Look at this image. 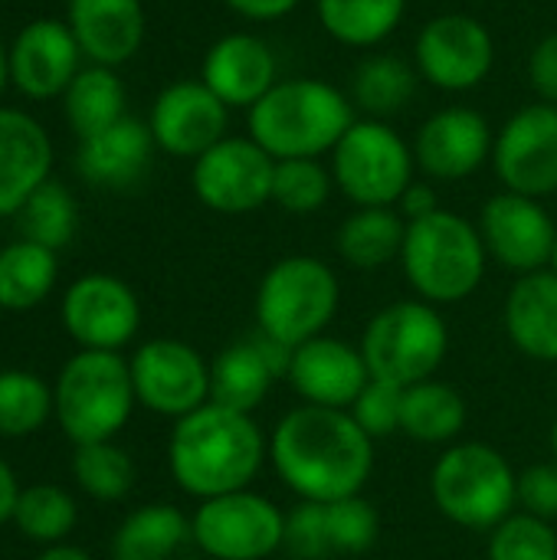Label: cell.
<instances>
[{"mask_svg":"<svg viewBox=\"0 0 557 560\" xmlns=\"http://www.w3.org/2000/svg\"><path fill=\"white\" fill-rule=\"evenodd\" d=\"M269 466L299 502L364 495L374 476V440L348 410L299 404L269 433Z\"/></svg>","mask_w":557,"mask_h":560,"instance_id":"obj_1","label":"cell"},{"mask_svg":"<svg viewBox=\"0 0 557 560\" xmlns=\"http://www.w3.org/2000/svg\"><path fill=\"white\" fill-rule=\"evenodd\" d=\"M266 463L269 436L253 413H240L210 400L200 410L174 420L167 440V469L177 489L197 502L253 489Z\"/></svg>","mask_w":557,"mask_h":560,"instance_id":"obj_2","label":"cell"},{"mask_svg":"<svg viewBox=\"0 0 557 560\" xmlns=\"http://www.w3.org/2000/svg\"><path fill=\"white\" fill-rule=\"evenodd\" d=\"M355 125L348 98L318 79L276 82L250 108V138L272 158H318L335 151L345 131Z\"/></svg>","mask_w":557,"mask_h":560,"instance_id":"obj_3","label":"cell"},{"mask_svg":"<svg viewBox=\"0 0 557 560\" xmlns=\"http://www.w3.org/2000/svg\"><path fill=\"white\" fill-rule=\"evenodd\" d=\"M486 262L489 253L479 226H473L466 217L437 210L407 223L401 266L417 299L437 308L466 302L483 285Z\"/></svg>","mask_w":557,"mask_h":560,"instance_id":"obj_4","label":"cell"},{"mask_svg":"<svg viewBox=\"0 0 557 560\" xmlns=\"http://www.w3.org/2000/svg\"><path fill=\"white\" fill-rule=\"evenodd\" d=\"M135 407L131 368L118 351H76L56 374L53 417L76 446L115 440Z\"/></svg>","mask_w":557,"mask_h":560,"instance_id":"obj_5","label":"cell"},{"mask_svg":"<svg viewBox=\"0 0 557 560\" xmlns=\"http://www.w3.org/2000/svg\"><path fill=\"white\" fill-rule=\"evenodd\" d=\"M430 499L446 522L489 535L519 512V472L492 443H453L430 469Z\"/></svg>","mask_w":557,"mask_h":560,"instance_id":"obj_6","label":"cell"},{"mask_svg":"<svg viewBox=\"0 0 557 560\" xmlns=\"http://www.w3.org/2000/svg\"><path fill=\"white\" fill-rule=\"evenodd\" d=\"M341 305L335 269L315 256H286L266 269L256 289V331L299 348L328 331Z\"/></svg>","mask_w":557,"mask_h":560,"instance_id":"obj_7","label":"cell"},{"mask_svg":"<svg viewBox=\"0 0 557 560\" xmlns=\"http://www.w3.org/2000/svg\"><path fill=\"white\" fill-rule=\"evenodd\" d=\"M371 377L414 387L437 377L450 354V325L443 312L423 299H401L384 305L358 341Z\"/></svg>","mask_w":557,"mask_h":560,"instance_id":"obj_8","label":"cell"},{"mask_svg":"<svg viewBox=\"0 0 557 560\" xmlns=\"http://www.w3.org/2000/svg\"><path fill=\"white\" fill-rule=\"evenodd\" d=\"M414 151L384 121H355L332 151V177L355 207H397L414 184Z\"/></svg>","mask_w":557,"mask_h":560,"instance_id":"obj_9","label":"cell"},{"mask_svg":"<svg viewBox=\"0 0 557 560\" xmlns=\"http://www.w3.org/2000/svg\"><path fill=\"white\" fill-rule=\"evenodd\" d=\"M190 541L210 560H266L282 551L286 512L256 489L197 502Z\"/></svg>","mask_w":557,"mask_h":560,"instance_id":"obj_10","label":"cell"},{"mask_svg":"<svg viewBox=\"0 0 557 560\" xmlns=\"http://www.w3.org/2000/svg\"><path fill=\"white\" fill-rule=\"evenodd\" d=\"M138 407L181 420L210 404V361L181 338H151L128 358Z\"/></svg>","mask_w":557,"mask_h":560,"instance_id":"obj_11","label":"cell"},{"mask_svg":"<svg viewBox=\"0 0 557 560\" xmlns=\"http://www.w3.org/2000/svg\"><path fill=\"white\" fill-rule=\"evenodd\" d=\"M276 161L253 138H223L194 161V194L213 213H253L272 200Z\"/></svg>","mask_w":557,"mask_h":560,"instance_id":"obj_12","label":"cell"},{"mask_svg":"<svg viewBox=\"0 0 557 560\" xmlns=\"http://www.w3.org/2000/svg\"><path fill=\"white\" fill-rule=\"evenodd\" d=\"M62 328L82 351H121L141 328L135 289L108 272L76 279L62 295Z\"/></svg>","mask_w":557,"mask_h":560,"instance_id":"obj_13","label":"cell"},{"mask_svg":"<svg viewBox=\"0 0 557 560\" xmlns=\"http://www.w3.org/2000/svg\"><path fill=\"white\" fill-rule=\"evenodd\" d=\"M492 164L506 190L548 197L557 190V105L538 102L515 112L492 148Z\"/></svg>","mask_w":557,"mask_h":560,"instance_id":"obj_14","label":"cell"},{"mask_svg":"<svg viewBox=\"0 0 557 560\" xmlns=\"http://www.w3.org/2000/svg\"><path fill=\"white\" fill-rule=\"evenodd\" d=\"M479 236L489 259L515 276H529L552 266L557 226L535 197L502 190L486 200L479 213Z\"/></svg>","mask_w":557,"mask_h":560,"instance_id":"obj_15","label":"cell"},{"mask_svg":"<svg viewBox=\"0 0 557 560\" xmlns=\"http://www.w3.org/2000/svg\"><path fill=\"white\" fill-rule=\"evenodd\" d=\"M417 72L446 92H466L479 85L492 69V36L466 13L433 16L417 36Z\"/></svg>","mask_w":557,"mask_h":560,"instance_id":"obj_16","label":"cell"},{"mask_svg":"<svg viewBox=\"0 0 557 560\" xmlns=\"http://www.w3.org/2000/svg\"><path fill=\"white\" fill-rule=\"evenodd\" d=\"M292 348L282 341L253 331L233 345H227L210 364V400L240 413H256V407L269 397L276 381L289 377Z\"/></svg>","mask_w":557,"mask_h":560,"instance_id":"obj_17","label":"cell"},{"mask_svg":"<svg viewBox=\"0 0 557 560\" xmlns=\"http://www.w3.org/2000/svg\"><path fill=\"white\" fill-rule=\"evenodd\" d=\"M286 381L292 384L302 404L348 410L364 390V384L371 381V371L358 345L345 338L318 335L292 348V364Z\"/></svg>","mask_w":557,"mask_h":560,"instance_id":"obj_18","label":"cell"},{"mask_svg":"<svg viewBox=\"0 0 557 560\" xmlns=\"http://www.w3.org/2000/svg\"><path fill=\"white\" fill-rule=\"evenodd\" d=\"M148 128L161 151L197 161L227 138V105L204 82H174L158 95Z\"/></svg>","mask_w":557,"mask_h":560,"instance_id":"obj_19","label":"cell"},{"mask_svg":"<svg viewBox=\"0 0 557 560\" xmlns=\"http://www.w3.org/2000/svg\"><path fill=\"white\" fill-rule=\"evenodd\" d=\"M492 128L476 108H443L414 141L417 167L433 180H463L492 158Z\"/></svg>","mask_w":557,"mask_h":560,"instance_id":"obj_20","label":"cell"},{"mask_svg":"<svg viewBox=\"0 0 557 560\" xmlns=\"http://www.w3.org/2000/svg\"><path fill=\"white\" fill-rule=\"evenodd\" d=\"M79 52L82 49L66 23L33 20L16 33L13 46L7 49L10 82L30 98L62 95L79 75Z\"/></svg>","mask_w":557,"mask_h":560,"instance_id":"obj_21","label":"cell"},{"mask_svg":"<svg viewBox=\"0 0 557 560\" xmlns=\"http://www.w3.org/2000/svg\"><path fill=\"white\" fill-rule=\"evenodd\" d=\"M227 108H253L276 85V56L253 33H230L204 56L200 79Z\"/></svg>","mask_w":557,"mask_h":560,"instance_id":"obj_22","label":"cell"},{"mask_svg":"<svg viewBox=\"0 0 557 560\" xmlns=\"http://www.w3.org/2000/svg\"><path fill=\"white\" fill-rule=\"evenodd\" d=\"M53 144L36 118L0 108V217L20 213L30 194L49 180Z\"/></svg>","mask_w":557,"mask_h":560,"instance_id":"obj_23","label":"cell"},{"mask_svg":"<svg viewBox=\"0 0 557 560\" xmlns=\"http://www.w3.org/2000/svg\"><path fill=\"white\" fill-rule=\"evenodd\" d=\"M69 30L95 66L128 62L144 39L141 0H69Z\"/></svg>","mask_w":557,"mask_h":560,"instance_id":"obj_24","label":"cell"},{"mask_svg":"<svg viewBox=\"0 0 557 560\" xmlns=\"http://www.w3.org/2000/svg\"><path fill=\"white\" fill-rule=\"evenodd\" d=\"M502 325L515 351L532 361L557 364V272L519 276L502 305Z\"/></svg>","mask_w":557,"mask_h":560,"instance_id":"obj_25","label":"cell"},{"mask_svg":"<svg viewBox=\"0 0 557 560\" xmlns=\"http://www.w3.org/2000/svg\"><path fill=\"white\" fill-rule=\"evenodd\" d=\"M151 151H154V135L144 121L138 118H118L112 128L92 135L82 141L79 148V171L89 184L95 187H128L135 184L148 164H151Z\"/></svg>","mask_w":557,"mask_h":560,"instance_id":"obj_26","label":"cell"},{"mask_svg":"<svg viewBox=\"0 0 557 560\" xmlns=\"http://www.w3.org/2000/svg\"><path fill=\"white\" fill-rule=\"evenodd\" d=\"M469 410L456 387L430 377L414 387H404L401 433L423 446H453L466 430Z\"/></svg>","mask_w":557,"mask_h":560,"instance_id":"obj_27","label":"cell"},{"mask_svg":"<svg viewBox=\"0 0 557 560\" xmlns=\"http://www.w3.org/2000/svg\"><path fill=\"white\" fill-rule=\"evenodd\" d=\"M190 541V518L167 502H151L121 518L112 535V560H171Z\"/></svg>","mask_w":557,"mask_h":560,"instance_id":"obj_28","label":"cell"},{"mask_svg":"<svg viewBox=\"0 0 557 560\" xmlns=\"http://www.w3.org/2000/svg\"><path fill=\"white\" fill-rule=\"evenodd\" d=\"M407 236V220L394 207H358L335 236L338 256L351 269H384L401 259Z\"/></svg>","mask_w":557,"mask_h":560,"instance_id":"obj_29","label":"cell"},{"mask_svg":"<svg viewBox=\"0 0 557 560\" xmlns=\"http://www.w3.org/2000/svg\"><path fill=\"white\" fill-rule=\"evenodd\" d=\"M56 253L20 240L0 249V312H30L46 302L56 285Z\"/></svg>","mask_w":557,"mask_h":560,"instance_id":"obj_30","label":"cell"},{"mask_svg":"<svg viewBox=\"0 0 557 560\" xmlns=\"http://www.w3.org/2000/svg\"><path fill=\"white\" fill-rule=\"evenodd\" d=\"M62 108L76 135L85 141L125 118V85L108 66L82 69L62 92Z\"/></svg>","mask_w":557,"mask_h":560,"instance_id":"obj_31","label":"cell"},{"mask_svg":"<svg viewBox=\"0 0 557 560\" xmlns=\"http://www.w3.org/2000/svg\"><path fill=\"white\" fill-rule=\"evenodd\" d=\"M407 0H318V20L345 46H378L387 39Z\"/></svg>","mask_w":557,"mask_h":560,"instance_id":"obj_32","label":"cell"},{"mask_svg":"<svg viewBox=\"0 0 557 560\" xmlns=\"http://www.w3.org/2000/svg\"><path fill=\"white\" fill-rule=\"evenodd\" d=\"M53 417V387L23 368L0 371V436L26 440Z\"/></svg>","mask_w":557,"mask_h":560,"instance_id":"obj_33","label":"cell"},{"mask_svg":"<svg viewBox=\"0 0 557 560\" xmlns=\"http://www.w3.org/2000/svg\"><path fill=\"white\" fill-rule=\"evenodd\" d=\"M79 522V505L76 499L53 482H39V486H26L20 492L16 512H13V525L20 528V535L33 545H62L69 538V532Z\"/></svg>","mask_w":557,"mask_h":560,"instance_id":"obj_34","label":"cell"},{"mask_svg":"<svg viewBox=\"0 0 557 560\" xmlns=\"http://www.w3.org/2000/svg\"><path fill=\"white\" fill-rule=\"evenodd\" d=\"M72 479L95 502H121L138 479L135 459L115 440L85 443L72 453Z\"/></svg>","mask_w":557,"mask_h":560,"instance_id":"obj_35","label":"cell"},{"mask_svg":"<svg viewBox=\"0 0 557 560\" xmlns=\"http://www.w3.org/2000/svg\"><path fill=\"white\" fill-rule=\"evenodd\" d=\"M355 102L371 115L401 112L417 92V69L397 56H371L355 72Z\"/></svg>","mask_w":557,"mask_h":560,"instance_id":"obj_36","label":"cell"},{"mask_svg":"<svg viewBox=\"0 0 557 560\" xmlns=\"http://www.w3.org/2000/svg\"><path fill=\"white\" fill-rule=\"evenodd\" d=\"M76 200L72 194L56 184V180H46L39 184L30 200L20 207V226H23V240H33L46 249H62L72 233H76Z\"/></svg>","mask_w":557,"mask_h":560,"instance_id":"obj_37","label":"cell"},{"mask_svg":"<svg viewBox=\"0 0 557 560\" xmlns=\"http://www.w3.org/2000/svg\"><path fill=\"white\" fill-rule=\"evenodd\" d=\"M332 171L318 164V158H292V161H276L272 174V203H279L286 213H315L328 203L332 197Z\"/></svg>","mask_w":557,"mask_h":560,"instance_id":"obj_38","label":"cell"},{"mask_svg":"<svg viewBox=\"0 0 557 560\" xmlns=\"http://www.w3.org/2000/svg\"><path fill=\"white\" fill-rule=\"evenodd\" d=\"M486 560H557V525L529 512H512L489 532Z\"/></svg>","mask_w":557,"mask_h":560,"instance_id":"obj_39","label":"cell"},{"mask_svg":"<svg viewBox=\"0 0 557 560\" xmlns=\"http://www.w3.org/2000/svg\"><path fill=\"white\" fill-rule=\"evenodd\" d=\"M325 522H328V541H332L335 558H358V555L371 551L381 535L378 509L364 495L328 502Z\"/></svg>","mask_w":557,"mask_h":560,"instance_id":"obj_40","label":"cell"},{"mask_svg":"<svg viewBox=\"0 0 557 560\" xmlns=\"http://www.w3.org/2000/svg\"><path fill=\"white\" fill-rule=\"evenodd\" d=\"M348 413L355 417V423H358L374 443H378V440H387V436L401 433L404 387L371 377V381L364 384V390L358 394V400L348 407Z\"/></svg>","mask_w":557,"mask_h":560,"instance_id":"obj_41","label":"cell"},{"mask_svg":"<svg viewBox=\"0 0 557 560\" xmlns=\"http://www.w3.org/2000/svg\"><path fill=\"white\" fill-rule=\"evenodd\" d=\"M282 551L295 560H332V541H328V522L325 505L318 502H299L292 512H286V541Z\"/></svg>","mask_w":557,"mask_h":560,"instance_id":"obj_42","label":"cell"},{"mask_svg":"<svg viewBox=\"0 0 557 560\" xmlns=\"http://www.w3.org/2000/svg\"><path fill=\"white\" fill-rule=\"evenodd\" d=\"M519 512L557 525V463H535L519 472Z\"/></svg>","mask_w":557,"mask_h":560,"instance_id":"obj_43","label":"cell"},{"mask_svg":"<svg viewBox=\"0 0 557 560\" xmlns=\"http://www.w3.org/2000/svg\"><path fill=\"white\" fill-rule=\"evenodd\" d=\"M529 79H532V89L545 98L557 105V33L545 36L532 56H529Z\"/></svg>","mask_w":557,"mask_h":560,"instance_id":"obj_44","label":"cell"},{"mask_svg":"<svg viewBox=\"0 0 557 560\" xmlns=\"http://www.w3.org/2000/svg\"><path fill=\"white\" fill-rule=\"evenodd\" d=\"M397 207H401V217H404L407 223H410V220H423V217H430V213L440 210L437 190H433L430 184H420V180H414V184L404 190V197L397 200Z\"/></svg>","mask_w":557,"mask_h":560,"instance_id":"obj_45","label":"cell"},{"mask_svg":"<svg viewBox=\"0 0 557 560\" xmlns=\"http://www.w3.org/2000/svg\"><path fill=\"white\" fill-rule=\"evenodd\" d=\"M223 3L246 20H279L289 10H295L302 0H223Z\"/></svg>","mask_w":557,"mask_h":560,"instance_id":"obj_46","label":"cell"},{"mask_svg":"<svg viewBox=\"0 0 557 560\" xmlns=\"http://www.w3.org/2000/svg\"><path fill=\"white\" fill-rule=\"evenodd\" d=\"M20 479L13 472V466L0 456V525L13 522V512H16V502H20Z\"/></svg>","mask_w":557,"mask_h":560,"instance_id":"obj_47","label":"cell"},{"mask_svg":"<svg viewBox=\"0 0 557 560\" xmlns=\"http://www.w3.org/2000/svg\"><path fill=\"white\" fill-rule=\"evenodd\" d=\"M36 560H92L89 551H82V548H76V545H49V548H43L39 551V558Z\"/></svg>","mask_w":557,"mask_h":560,"instance_id":"obj_48","label":"cell"},{"mask_svg":"<svg viewBox=\"0 0 557 560\" xmlns=\"http://www.w3.org/2000/svg\"><path fill=\"white\" fill-rule=\"evenodd\" d=\"M7 79H10V59H7V49H3V43H0V92H3Z\"/></svg>","mask_w":557,"mask_h":560,"instance_id":"obj_49","label":"cell"},{"mask_svg":"<svg viewBox=\"0 0 557 560\" xmlns=\"http://www.w3.org/2000/svg\"><path fill=\"white\" fill-rule=\"evenodd\" d=\"M548 446H552V459L557 463V420L552 423V433H548Z\"/></svg>","mask_w":557,"mask_h":560,"instance_id":"obj_50","label":"cell"},{"mask_svg":"<svg viewBox=\"0 0 557 560\" xmlns=\"http://www.w3.org/2000/svg\"><path fill=\"white\" fill-rule=\"evenodd\" d=\"M552 272H557V240H555V253H552V266H548Z\"/></svg>","mask_w":557,"mask_h":560,"instance_id":"obj_51","label":"cell"}]
</instances>
